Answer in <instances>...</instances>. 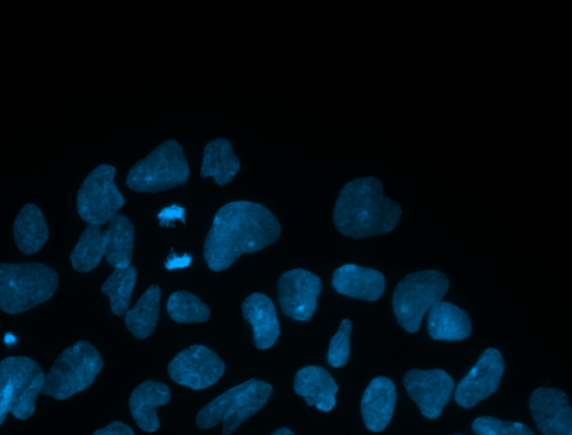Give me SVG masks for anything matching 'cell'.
Masks as SVG:
<instances>
[{
	"mask_svg": "<svg viewBox=\"0 0 572 435\" xmlns=\"http://www.w3.org/2000/svg\"><path fill=\"white\" fill-rule=\"evenodd\" d=\"M282 233L276 215L265 205L234 201L222 207L205 242V260L215 273L229 269L243 254L273 245Z\"/></svg>",
	"mask_w": 572,
	"mask_h": 435,
	"instance_id": "1",
	"label": "cell"
},
{
	"mask_svg": "<svg viewBox=\"0 0 572 435\" xmlns=\"http://www.w3.org/2000/svg\"><path fill=\"white\" fill-rule=\"evenodd\" d=\"M402 214L401 207L384 193L375 177L348 183L338 197L334 222L340 234L362 239L392 233Z\"/></svg>",
	"mask_w": 572,
	"mask_h": 435,
	"instance_id": "2",
	"label": "cell"
},
{
	"mask_svg": "<svg viewBox=\"0 0 572 435\" xmlns=\"http://www.w3.org/2000/svg\"><path fill=\"white\" fill-rule=\"evenodd\" d=\"M59 275L40 262L0 263V308L22 314L56 294Z\"/></svg>",
	"mask_w": 572,
	"mask_h": 435,
	"instance_id": "3",
	"label": "cell"
},
{
	"mask_svg": "<svg viewBox=\"0 0 572 435\" xmlns=\"http://www.w3.org/2000/svg\"><path fill=\"white\" fill-rule=\"evenodd\" d=\"M273 395V388L255 378L232 388L199 411L197 426L210 430L223 424V435H231L247 419L262 410Z\"/></svg>",
	"mask_w": 572,
	"mask_h": 435,
	"instance_id": "4",
	"label": "cell"
},
{
	"mask_svg": "<svg viewBox=\"0 0 572 435\" xmlns=\"http://www.w3.org/2000/svg\"><path fill=\"white\" fill-rule=\"evenodd\" d=\"M45 374L32 358L12 356L0 362V426L11 413L30 419L44 385Z\"/></svg>",
	"mask_w": 572,
	"mask_h": 435,
	"instance_id": "5",
	"label": "cell"
},
{
	"mask_svg": "<svg viewBox=\"0 0 572 435\" xmlns=\"http://www.w3.org/2000/svg\"><path fill=\"white\" fill-rule=\"evenodd\" d=\"M104 365L97 350L86 341L67 349L45 375L40 395L58 401L85 391L93 384Z\"/></svg>",
	"mask_w": 572,
	"mask_h": 435,
	"instance_id": "6",
	"label": "cell"
},
{
	"mask_svg": "<svg viewBox=\"0 0 572 435\" xmlns=\"http://www.w3.org/2000/svg\"><path fill=\"white\" fill-rule=\"evenodd\" d=\"M448 289V279L439 270L418 271L406 277L393 296L394 313L401 328L408 333H418L427 313L443 301Z\"/></svg>",
	"mask_w": 572,
	"mask_h": 435,
	"instance_id": "7",
	"label": "cell"
},
{
	"mask_svg": "<svg viewBox=\"0 0 572 435\" xmlns=\"http://www.w3.org/2000/svg\"><path fill=\"white\" fill-rule=\"evenodd\" d=\"M190 169L182 145L174 140L155 148L130 171L128 187L141 193L174 189L188 183Z\"/></svg>",
	"mask_w": 572,
	"mask_h": 435,
	"instance_id": "8",
	"label": "cell"
},
{
	"mask_svg": "<svg viewBox=\"0 0 572 435\" xmlns=\"http://www.w3.org/2000/svg\"><path fill=\"white\" fill-rule=\"evenodd\" d=\"M116 173L114 166L101 165L82 184L78 193V212L89 225H107L126 204L115 183Z\"/></svg>",
	"mask_w": 572,
	"mask_h": 435,
	"instance_id": "9",
	"label": "cell"
},
{
	"mask_svg": "<svg viewBox=\"0 0 572 435\" xmlns=\"http://www.w3.org/2000/svg\"><path fill=\"white\" fill-rule=\"evenodd\" d=\"M168 373L175 384L198 391L219 383L225 373V363L212 350L194 345L171 362Z\"/></svg>",
	"mask_w": 572,
	"mask_h": 435,
	"instance_id": "10",
	"label": "cell"
},
{
	"mask_svg": "<svg viewBox=\"0 0 572 435\" xmlns=\"http://www.w3.org/2000/svg\"><path fill=\"white\" fill-rule=\"evenodd\" d=\"M404 385L409 397L430 420L441 416L455 391L454 379L443 369H411L406 373Z\"/></svg>",
	"mask_w": 572,
	"mask_h": 435,
	"instance_id": "11",
	"label": "cell"
},
{
	"mask_svg": "<svg viewBox=\"0 0 572 435\" xmlns=\"http://www.w3.org/2000/svg\"><path fill=\"white\" fill-rule=\"evenodd\" d=\"M278 290L284 315L297 321H308L318 309L323 282L307 270L293 269L282 275Z\"/></svg>",
	"mask_w": 572,
	"mask_h": 435,
	"instance_id": "12",
	"label": "cell"
},
{
	"mask_svg": "<svg viewBox=\"0 0 572 435\" xmlns=\"http://www.w3.org/2000/svg\"><path fill=\"white\" fill-rule=\"evenodd\" d=\"M503 373L502 354L495 349L487 350L457 386L456 403L465 409L478 405L498 391Z\"/></svg>",
	"mask_w": 572,
	"mask_h": 435,
	"instance_id": "13",
	"label": "cell"
},
{
	"mask_svg": "<svg viewBox=\"0 0 572 435\" xmlns=\"http://www.w3.org/2000/svg\"><path fill=\"white\" fill-rule=\"evenodd\" d=\"M530 410L544 435H572V409L562 391L537 389L530 399Z\"/></svg>",
	"mask_w": 572,
	"mask_h": 435,
	"instance_id": "14",
	"label": "cell"
},
{
	"mask_svg": "<svg viewBox=\"0 0 572 435\" xmlns=\"http://www.w3.org/2000/svg\"><path fill=\"white\" fill-rule=\"evenodd\" d=\"M332 285L341 295L376 302L386 290V280L378 270L348 263L335 271Z\"/></svg>",
	"mask_w": 572,
	"mask_h": 435,
	"instance_id": "15",
	"label": "cell"
},
{
	"mask_svg": "<svg viewBox=\"0 0 572 435\" xmlns=\"http://www.w3.org/2000/svg\"><path fill=\"white\" fill-rule=\"evenodd\" d=\"M397 402V390L392 379L376 377L363 393L361 413L366 427L373 432L384 431L390 423Z\"/></svg>",
	"mask_w": 572,
	"mask_h": 435,
	"instance_id": "16",
	"label": "cell"
},
{
	"mask_svg": "<svg viewBox=\"0 0 572 435\" xmlns=\"http://www.w3.org/2000/svg\"><path fill=\"white\" fill-rule=\"evenodd\" d=\"M294 391L308 407L331 412L337 404L336 395L339 388L327 369L320 366H306L295 375Z\"/></svg>",
	"mask_w": 572,
	"mask_h": 435,
	"instance_id": "17",
	"label": "cell"
},
{
	"mask_svg": "<svg viewBox=\"0 0 572 435\" xmlns=\"http://www.w3.org/2000/svg\"><path fill=\"white\" fill-rule=\"evenodd\" d=\"M244 318L252 325L258 350H269L280 337V321L273 302L264 294H253L242 306Z\"/></svg>",
	"mask_w": 572,
	"mask_h": 435,
	"instance_id": "18",
	"label": "cell"
},
{
	"mask_svg": "<svg viewBox=\"0 0 572 435\" xmlns=\"http://www.w3.org/2000/svg\"><path fill=\"white\" fill-rule=\"evenodd\" d=\"M171 399V390L163 384L147 380L139 386L129 400L130 411L137 425L148 433L160 430L157 409L168 404Z\"/></svg>",
	"mask_w": 572,
	"mask_h": 435,
	"instance_id": "19",
	"label": "cell"
},
{
	"mask_svg": "<svg viewBox=\"0 0 572 435\" xmlns=\"http://www.w3.org/2000/svg\"><path fill=\"white\" fill-rule=\"evenodd\" d=\"M428 328L436 341L458 342L471 336L472 321L465 310L442 301L430 309Z\"/></svg>",
	"mask_w": 572,
	"mask_h": 435,
	"instance_id": "20",
	"label": "cell"
},
{
	"mask_svg": "<svg viewBox=\"0 0 572 435\" xmlns=\"http://www.w3.org/2000/svg\"><path fill=\"white\" fill-rule=\"evenodd\" d=\"M240 169V160L229 140L217 139L205 146L200 172L202 178L212 177L219 186H226Z\"/></svg>",
	"mask_w": 572,
	"mask_h": 435,
	"instance_id": "21",
	"label": "cell"
},
{
	"mask_svg": "<svg viewBox=\"0 0 572 435\" xmlns=\"http://www.w3.org/2000/svg\"><path fill=\"white\" fill-rule=\"evenodd\" d=\"M14 237L19 249L25 255L39 251L49 237L42 210L34 203L26 204L14 223Z\"/></svg>",
	"mask_w": 572,
	"mask_h": 435,
	"instance_id": "22",
	"label": "cell"
},
{
	"mask_svg": "<svg viewBox=\"0 0 572 435\" xmlns=\"http://www.w3.org/2000/svg\"><path fill=\"white\" fill-rule=\"evenodd\" d=\"M106 240V257L114 268H128L131 266L135 247V227L126 215L118 214L103 232Z\"/></svg>",
	"mask_w": 572,
	"mask_h": 435,
	"instance_id": "23",
	"label": "cell"
},
{
	"mask_svg": "<svg viewBox=\"0 0 572 435\" xmlns=\"http://www.w3.org/2000/svg\"><path fill=\"white\" fill-rule=\"evenodd\" d=\"M162 290L150 286L136 306L126 313L127 329L138 340L149 338L157 328L161 311Z\"/></svg>",
	"mask_w": 572,
	"mask_h": 435,
	"instance_id": "24",
	"label": "cell"
},
{
	"mask_svg": "<svg viewBox=\"0 0 572 435\" xmlns=\"http://www.w3.org/2000/svg\"><path fill=\"white\" fill-rule=\"evenodd\" d=\"M106 254V240L100 226L89 225L74 247L70 260L79 273H90Z\"/></svg>",
	"mask_w": 572,
	"mask_h": 435,
	"instance_id": "25",
	"label": "cell"
},
{
	"mask_svg": "<svg viewBox=\"0 0 572 435\" xmlns=\"http://www.w3.org/2000/svg\"><path fill=\"white\" fill-rule=\"evenodd\" d=\"M137 284V268H118L101 287V292L110 298L112 311L124 316L129 310L132 292Z\"/></svg>",
	"mask_w": 572,
	"mask_h": 435,
	"instance_id": "26",
	"label": "cell"
},
{
	"mask_svg": "<svg viewBox=\"0 0 572 435\" xmlns=\"http://www.w3.org/2000/svg\"><path fill=\"white\" fill-rule=\"evenodd\" d=\"M171 318L182 324L203 322L210 319L211 309L188 292L174 293L167 303Z\"/></svg>",
	"mask_w": 572,
	"mask_h": 435,
	"instance_id": "27",
	"label": "cell"
},
{
	"mask_svg": "<svg viewBox=\"0 0 572 435\" xmlns=\"http://www.w3.org/2000/svg\"><path fill=\"white\" fill-rule=\"evenodd\" d=\"M477 435H535L524 423L506 422L492 416H481L474 422Z\"/></svg>",
	"mask_w": 572,
	"mask_h": 435,
	"instance_id": "28",
	"label": "cell"
},
{
	"mask_svg": "<svg viewBox=\"0 0 572 435\" xmlns=\"http://www.w3.org/2000/svg\"><path fill=\"white\" fill-rule=\"evenodd\" d=\"M352 322L343 319L337 334L332 338L328 352V363L332 367L345 366L350 357V337Z\"/></svg>",
	"mask_w": 572,
	"mask_h": 435,
	"instance_id": "29",
	"label": "cell"
},
{
	"mask_svg": "<svg viewBox=\"0 0 572 435\" xmlns=\"http://www.w3.org/2000/svg\"><path fill=\"white\" fill-rule=\"evenodd\" d=\"M185 208L180 205L173 204L167 207L159 213L160 224L162 227H171L176 221H180L185 224Z\"/></svg>",
	"mask_w": 572,
	"mask_h": 435,
	"instance_id": "30",
	"label": "cell"
},
{
	"mask_svg": "<svg viewBox=\"0 0 572 435\" xmlns=\"http://www.w3.org/2000/svg\"><path fill=\"white\" fill-rule=\"evenodd\" d=\"M93 435H135V433L129 425L115 421L108 426L95 431Z\"/></svg>",
	"mask_w": 572,
	"mask_h": 435,
	"instance_id": "31",
	"label": "cell"
},
{
	"mask_svg": "<svg viewBox=\"0 0 572 435\" xmlns=\"http://www.w3.org/2000/svg\"><path fill=\"white\" fill-rule=\"evenodd\" d=\"M192 258L190 255L185 254L184 256H177L172 254L166 262V268L168 270L184 269L190 266Z\"/></svg>",
	"mask_w": 572,
	"mask_h": 435,
	"instance_id": "32",
	"label": "cell"
},
{
	"mask_svg": "<svg viewBox=\"0 0 572 435\" xmlns=\"http://www.w3.org/2000/svg\"><path fill=\"white\" fill-rule=\"evenodd\" d=\"M272 435H295L290 428L282 427L273 432Z\"/></svg>",
	"mask_w": 572,
	"mask_h": 435,
	"instance_id": "33",
	"label": "cell"
}]
</instances>
